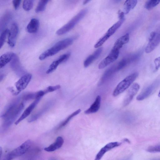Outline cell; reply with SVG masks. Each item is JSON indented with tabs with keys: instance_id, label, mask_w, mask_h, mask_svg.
Returning a JSON list of instances; mask_svg holds the SVG:
<instances>
[{
	"instance_id": "obj_1",
	"label": "cell",
	"mask_w": 160,
	"mask_h": 160,
	"mask_svg": "<svg viewBox=\"0 0 160 160\" xmlns=\"http://www.w3.org/2000/svg\"><path fill=\"white\" fill-rule=\"evenodd\" d=\"M18 99L8 105L1 116L3 119L2 128L4 130L8 128L13 123L23 110V102L19 103Z\"/></svg>"
},
{
	"instance_id": "obj_2",
	"label": "cell",
	"mask_w": 160,
	"mask_h": 160,
	"mask_svg": "<svg viewBox=\"0 0 160 160\" xmlns=\"http://www.w3.org/2000/svg\"><path fill=\"white\" fill-rule=\"evenodd\" d=\"M73 41V38H67L58 42L42 53L39 57V59L42 60L47 58L54 55L71 45Z\"/></svg>"
},
{
	"instance_id": "obj_3",
	"label": "cell",
	"mask_w": 160,
	"mask_h": 160,
	"mask_svg": "<svg viewBox=\"0 0 160 160\" xmlns=\"http://www.w3.org/2000/svg\"><path fill=\"white\" fill-rule=\"evenodd\" d=\"M87 12V9L81 10L67 23L58 29L56 31V34L58 35H61L69 31L85 16Z\"/></svg>"
},
{
	"instance_id": "obj_4",
	"label": "cell",
	"mask_w": 160,
	"mask_h": 160,
	"mask_svg": "<svg viewBox=\"0 0 160 160\" xmlns=\"http://www.w3.org/2000/svg\"><path fill=\"white\" fill-rule=\"evenodd\" d=\"M137 72H135L128 76L121 81L116 86L112 93L114 97L117 96L128 89L138 76Z\"/></svg>"
},
{
	"instance_id": "obj_5",
	"label": "cell",
	"mask_w": 160,
	"mask_h": 160,
	"mask_svg": "<svg viewBox=\"0 0 160 160\" xmlns=\"http://www.w3.org/2000/svg\"><path fill=\"white\" fill-rule=\"evenodd\" d=\"M32 145L30 140H27L21 145L6 154L2 160H12L16 157L22 156L29 150Z\"/></svg>"
},
{
	"instance_id": "obj_6",
	"label": "cell",
	"mask_w": 160,
	"mask_h": 160,
	"mask_svg": "<svg viewBox=\"0 0 160 160\" xmlns=\"http://www.w3.org/2000/svg\"><path fill=\"white\" fill-rule=\"evenodd\" d=\"M160 83V81L157 80L148 86L137 97L138 101H142L150 96L156 89Z\"/></svg>"
},
{
	"instance_id": "obj_7",
	"label": "cell",
	"mask_w": 160,
	"mask_h": 160,
	"mask_svg": "<svg viewBox=\"0 0 160 160\" xmlns=\"http://www.w3.org/2000/svg\"><path fill=\"white\" fill-rule=\"evenodd\" d=\"M140 88L139 85L137 83H135L132 85L124 98L123 102L124 107L127 106L131 102Z\"/></svg>"
},
{
	"instance_id": "obj_8",
	"label": "cell",
	"mask_w": 160,
	"mask_h": 160,
	"mask_svg": "<svg viewBox=\"0 0 160 160\" xmlns=\"http://www.w3.org/2000/svg\"><path fill=\"white\" fill-rule=\"evenodd\" d=\"M32 77V75L31 74H25L22 76L15 83V86L18 94L26 88L30 82Z\"/></svg>"
},
{
	"instance_id": "obj_9",
	"label": "cell",
	"mask_w": 160,
	"mask_h": 160,
	"mask_svg": "<svg viewBox=\"0 0 160 160\" xmlns=\"http://www.w3.org/2000/svg\"><path fill=\"white\" fill-rule=\"evenodd\" d=\"M119 51L112 49L109 55L99 64V69H103L115 61L119 56Z\"/></svg>"
},
{
	"instance_id": "obj_10",
	"label": "cell",
	"mask_w": 160,
	"mask_h": 160,
	"mask_svg": "<svg viewBox=\"0 0 160 160\" xmlns=\"http://www.w3.org/2000/svg\"><path fill=\"white\" fill-rule=\"evenodd\" d=\"M18 32V25L16 22H13L11 25L8 36V43L11 47H13L15 45Z\"/></svg>"
},
{
	"instance_id": "obj_11",
	"label": "cell",
	"mask_w": 160,
	"mask_h": 160,
	"mask_svg": "<svg viewBox=\"0 0 160 160\" xmlns=\"http://www.w3.org/2000/svg\"><path fill=\"white\" fill-rule=\"evenodd\" d=\"M155 31V36L153 38L148 41L145 49V51L149 53L153 51L160 43V25L157 30Z\"/></svg>"
},
{
	"instance_id": "obj_12",
	"label": "cell",
	"mask_w": 160,
	"mask_h": 160,
	"mask_svg": "<svg viewBox=\"0 0 160 160\" xmlns=\"http://www.w3.org/2000/svg\"><path fill=\"white\" fill-rule=\"evenodd\" d=\"M70 53H68L61 56L57 60L53 61L46 71L47 74H50L54 71L58 65L66 61L69 58Z\"/></svg>"
},
{
	"instance_id": "obj_13",
	"label": "cell",
	"mask_w": 160,
	"mask_h": 160,
	"mask_svg": "<svg viewBox=\"0 0 160 160\" xmlns=\"http://www.w3.org/2000/svg\"><path fill=\"white\" fill-rule=\"evenodd\" d=\"M121 143L117 142H109L102 147L96 155L94 160H100L104 154L112 149L121 145Z\"/></svg>"
},
{
	"instance_id": "obj_14",
	"label": "cell",
	"mask_w": 160,
	"mask_h": 160,
	"mask_svg": "<svg viewBox=\"0 0 160 160\" xmlns=\"http://www.w3.org/2000/svg\"><path fill=\"white\" fill-rule=\"evenodd\" d=\"M40 99L41 98L35 99V100L26 109L20 117L15 123L16 125L18 124L20 122L26 118L30 114Z\"/></svg>"
},
{
	"instance_id": "obj_15",
	"label": "cell",
	"mask_w": 160,
	"mask_h": 160,
	"mask_svg": "<svg viewBox=\"0 0 160 160\" xmlns=\"http://www.w3.org/2000/svg\"><path fill=\"white\" fill-rule=\"evenodd\" d=\"M20 160H44L38 150H33L25 153Z\"/></svg>"
},
{
	"instance_id": "obj_16",
	"label": "cell",
	"mask_w": 160,
	"mask_h": 160,
	"mask_svg": "<svg viewBox=\"0 0 160 160\" xmlns=\"http://www.w3.org/2000/svg\"><path fill=\"white\" fill-rule=\"evenodd\" d=\"M117 65H115L110 67L105 72L98 82V85H102L112 74L118 72Z\"/></svg>"
},
{
	"instance_id": "obj_17",
	"label": "cell",
	"mask_w": 160,
	"mask_h": 160,
	"mask_svg": "<svg viewBox=\"0 0 160 160\" xmlns=\"http://www.w3.org/2000/svg\"><path fill=\"white\" fill-rule=\"evenodd\" d=\"M10 66L12 69L18 75H22L24 72L19 58L16 54L11 61Z\"/></svg>"
},
{
	"instance_id": "obj_18",
	"label": "cell",
	"mask_w": 160,
	"mask_h": 160,
	"mask_svg": "<svg viewBox=\"0 0 160 160\" xmlns=\"http://www.w3.org/2000/svg\"><path fill=\"white\" fill-rule=\"evenodd\" d=\"M101 102V97L98 95L95 101L90 107L84 111L85 114H90L96 112L99 110Z\"/></svg>"
},
{
	"instance_id": "obj_19",
	"label": "cell",
	"mask_w": 160,
	"mask_h": 160,
	"mask_svg": "<svg viewBox=\"0 0 160 160\" xmlns=\"http://www.w3.org/2000/svg\"><path fill=\"white\" fill-rule=\"evenodd\" d=\"M129 40V35L127 33L118 38L115 42L112 49L119 51L123 45L128 43Z\"/></svg>"
},
{
	"instance_id": "obj_20",
	"label": "cell",
	"mask_w": 160,
	"mask_h": 160,
	"mask_svg": "<svg viewBox=\"0 0 160 160\" xmlns=\"http://www.w3.org/2000/svg\"><path fill=\"white\" fill-rule=\"evenodd\" d=\"M64 142L63 138L59 136L57 138L55 142L49 146L44 148L46 151L51 152L60 148Z\"/></svg>"
},
{
	"instance_id": "obj_21",
	"label": "cell",
	"mask_w": 160,
	"mask_h": 160,
	"mask_svg": "<svg viewBox=\"0 0 160 160\" xmlns=\"http://www.w3.org/2000/svg\"><path fill=\"white\" fill-rule=\"evenodd\" d=\"M102 50V48H99L92 54L88 57L84 62L83 65L84 67L85 68H87L90 65L100 56Z\"/></svg>"
},
{
	"instance_id": "obj_22",
	"label": "cell",
	"mask_w": 160,
	"mask_h": 160,
	"mask_svg": "<svg viewBox=\"0 0 160 160\" xmlns=\"http://www.w3.org/2000/svg\"><path fill=\"white\" fill-rule=\"evenodd\" d=\"M15 54L12 52H8L2 55L0 57V68H2L8 63L11 62L14 58Z\"/></svg>"
},
{
	"instance_id": "obj_23",
	"label": "cell",
	"mask_w": 160,
	"mask_h": 160,
	"mask_svg": "<svg viewBox=\"0 0 160 160\" xmlns=\"http://www.w3.org/2000/svg\"><path fill=\"white\" fill-rule=\"evenodd\" d=\"M39 22L35 18L32 19L27 26V30L29 33H33L37 32L39 28Z\"/></svg>"
},
{
	"instance_id": "obj_24",
	"label": "cell",
	"mask_w": 160,
	"mask_h": 160,
	"mask_svg": "<svg viewBox=\"0 0 160 160\" xmlns=\"http://www.w3.org/2000/svg\"><path fill=\"white\" fill-rule=\"evenodd\" d=\"M137 3L136 0H126L124 4V12L125 14H128L131 10L134 8Z\"/></svg>"
},
{
	"instance_id": "obj_25",
	"label": "cell",
	"mask_w": 160,
	"mask_h": 160,
	"mask_svg": "<svg viewBox=\"0 0 160 160\" xmlns=\"http://www.w3.org/2000/svg\"><path fill=\"white\" fill-rule=\"evenodd\" d=\"M125 20V19L119 20L108 29L105 34L110 37L121 26Z\"/></svg>"
},
{
	"instance_id": "obj_26",
	"label": "cell",
	"mask_w": 160,
	"mask_h": 160,
	"mask_svg": "<svg viewBox=\"0 0 160 160\" xmlns=\"http://www.w3.org/2000/svg\"><path fill=\"white\" fill-rule=\"evenodd\" d=\"M81 112V109H79L71 113L61 123L58 127V128L60 129L66 126L72 118L79 114Z\"/></svg>"
},
{
	"instance_id": "obj_27",
	"label": "cell",
	"mask_w": 160,
	"mask_h": 160,
	"mask_svg": "<svg viewBox=\"0 0 160 160\" xmlns=\"http://www.w3.org/2000/svg\"><path fill=\"white\" fill-rule=\"evenodd\" d=\"M49 1L48 0H39L35 9V12H39L44 11Z\"/></svg>"
},
{
	"instance_id": "obj_28",
	"label": "cell",
	"mask_w": 160,
	"mask_h": 160,
	"mask_svg": "<svg viewBox=\"0 0 160 160\" xmlns=\"http://www.w3.org/2000/svg\"><path fill=\"white\" fill-rule=\"evenodd\" d=\"M160 3V0H149L147 1L144 5V7L147 10L152 9Z\"/></svg>"
},
{
	"instance_id": "obj_29",
	"label": "cell",
	"mask_w": 160,
	"mask_h": 160,
	"mask_svg": "<svg viewBox=\"0 0 160 160\" xmlns=\"http://www.w3.org/2000/svg\"><path fill=\"white\" fill-rule=\"evenodd\" d=\"M9 29H5L3 30L0 36V48H1L4 43L7 36L9 32Z\"/></svg>"
},
{
	"instance_id": "obj_30",
	"label": "cell",
	"mask_w": 160,
	"mask_h": 160,
	"mask_svg": "<svg viewBox=\"0 0 160 160\" xmlns=\"http://www.w3.org/2000/svg\"><path fill=\"white\" fill-rule=\"evenodd\" d=\"M33 2L32 0H24L22 4L23 9L26 11L30 10L33 7Z\"/></svg>"
},
{
	"instance_id": "obj_31",
	"label": "cell",
	"mask_w": 160,
	"mask_h": 160,
	"mask_svg": "<svg viewBox=\"0 0 160 160\" xmlns=\"http://www.w3.org/2000/svg\"><path fill=\"white\" fill-rule=\"evenodd\" d=\"M11 18V15L10 13L5 14L1 20V28L5 26Z\"/></svg>"
},
{
	"instance_id": "obj_32",
	"label": "cell",
	"mask_w": 160,
	"mask_h": 160,
	"mask_svg": "<svg viewBox=\"0 0 160 160\" xmlns=\"http://www.w3.org/2000/svg\"><path fill=\"white\" fill-rule=\"evenodd\" d=\"M109 38L108 36L105 34L95 44L94 47L98 48L100 47Z\"/></svg>"
},
{
	"instance_id": "obj_33",
	"label": "cell",
	"mask_w": 160,
	"mask_h": 160,
	"mask_svg": "<svg viewBox=\"0 0 160 160\" xmlns=\"http://www.w3.org/2000/svg\"><path fill=\"white\" fill-rule=\"evenodd\" d=\"M61 86L59 85L54 86H49L44 90L46 94L50 92H52L60 89Z\"/></svg>"
},
{
	"instance_id": "obj_34",
	"label": "cell",
	"mask_w": 160,
	"mask_h": 160,
	"mask_svg": "<svg viewBox=\"0 0 160 160\" xmlns=\"http://www.w3.org/2000/svg\"><path fill=\"white\" fill-rule=\"evenodd\" d=\"M36 98V92L29 93L25 94L22 97V99L24 101H27L32 99Z\"/></svg>"
},
{
	"instance_id": "obj_35",
	"label": "cell",
	"mask_w": 160,
	"mask_h": 160,
	"mask_svg": "<svg viewBox=\"0 0 160 160\" xmlns=\"http://www.w3.org/2000/svg\"><path fill=\"white\" fill-rule=\"evenodd\" d=\"M147 150L150 152H160V144L151 146L147 149Z\"/></svg>"
},
{
	"instance_id": "obj_36",
	"label": "cell",
	"mask_w": 160,
	"mask_h": 160,
	"mask_svg": "<svg viewBox=\"0 0 160 160\" xmlns=\"http://www.w3.org/2000/svg\"><path fill=\"white\" fill-rule=\"evenodd\" d=\"M154 63L155 65V71H156L160 68V57L154 59Z\"/></svg>"
},
{
	"instance_id": "obj_37",
	"label": "cell",
	"mask_w": 160,
	"mask_h": 160,
	"mask_svg": "<svg viewBox=\"0 0 160 160\" xmlns=\"http://www.w3.org/2000/svg\"><path fill=\"white\" fill-rule=\"evenodd\" d=\"M21 1L20 0H13L12 2L14 8L15 9H17L19 7Z\"/></svg>"
},
{
	"instance_id": "obj_38",
	"label": "cell",
	"mask_w": 160,
	"mask_h": 160,
	"mask_svg": "<svg viewBox=\"0 0 160 160\" xmlns=\"http://www.w3.org/2000/svg\"><path fill=\"white\" fill-rule=\"evenodd\" d=\"M124 15L125 14L124 12L120 10L118 12V18L119 20L125 19Z\"/></svg>"
},
{
	"instance_id": "obj_39",
	"label": "cell",
	"mask_w": 160,
	"mask_h": 160,
	"mask_svg": "<svg viewBox=\"0 0 160 160\" xmlns=\"http://www.w3.org/2000/svg\"><path fill=\"white\" fill-rule=\"evenodd\" d=\"M91 1L89 0H85L83 2V4L85 5L87 3L89 2H90Z\"/></svg>"
},
{
	"instance_id": "obj_40",
	"label": "cell",
	"mask_w": 160,
	"mask_h": 160,
	"mask_svg": "<svg viewBox=\"0 0 160 160\" xmlns=\"http://www.w3.org/2000/svg\"><path fill=\"white\" fill-rule=\"evenodd\" d=\"M125 141L128 142H130V141H129V140H128V139H126V138H125L124 140Z\"/></svg>"
},
{
	"instance_id": "obj_41",
	"label": "cell",
	"mask_w": 160,
	"mask_h": 160,
	"mask_svg": "<svg viewBox=\"0 0 160 160\" xmlns=\"http://www.w3.org/2000/svg\"><path fill=\"white\" fill-rule=\"evenodd\" d=\"M49 160H56V159L53 158H50Z\"/></svg>"
},
{
	"instance_id": "obj_42",
	"label": "cell",
	"mask_w": 160,
	"mask_h": 160,
	"mask_svg": "<svg viewBox=\"0 0 160 160\" xmlns=\"http://www.w3.org/2000/svg\"><path fill=\"white\" fill-rule=\"evenodd\" d=\"M158 96L160 98V90L159 91V92L158 93Z\"/></svg>"
}]
</instances>
